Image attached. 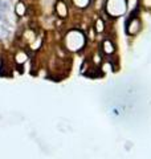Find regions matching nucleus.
<instances>
[{
  "instance_id": "1",
  "label": "nucleus",
  "mask_w": 151,
  "mask_h": 159,
  "mask_svg": "<svg viewBox=\"0 0 151 159\" xmlns=\"http://www.w3.org/2000/svg\"><path fill=\"white\" fill-rule=\"evenodd\" d=\"M84 43H85V39L82 36V33H80L78 31H72L66 37V47L70 51L81 49L84 47Z\"/></svg>"
},
{
  "instance_id": "2",
  "label": "nucleus",
  "mask_w": 151,
  "mask_h": 159,
  "mask_svg": "<svg viewBox=\"0 0 151 159\" xmlns=\"http://www.w3.org/2000/svg\"><path fill=\"white\" fill-rule=\"evenodd\" d=\"M106 9L109 15H112L114 17L121 16L126 11V2L125 0H108Z\"/></svg>"
},
{
  "instance_id": "3",
  "label": "nucleus",
  "mask_w": 151,
  "mask_h": 159,
  "mask_svg": "<svg viewBox=\"0 0 151 159\" xmlns=\"http://www.w3.org/2000/svg\"><path fill=\"white\" fill-rule=\"evenodd\" d=\"M138 31H139V21H138L137 19H133V21L130 23V25L127 28V32L130 34H135Z\"/></svg>"
},
{
  "instance_id": "4",
  "label": "nucleus",
  "mask_w": 151,
  "mask_h": 159,
  "mask_svg": "<svg viewBox=\"0 0 151 159\" xmlns=\"http://www.w3.org/2000/svg\"><path fill=\"white\" fill-rule=\"evenodd\" d=\"M57 13H58V16H61V17H65L68 15V8L66 6L62 3V2H58L57 3Z\"/></svg>"
},
{
  "instance_id": "5",
  "label": "nucleus",
  "mask_w": 151,
  "mask_h": 159,
  "mask_svg": "<svg viewBox=\"0 0 151 159\" xmlns=\"http://www.w3.org/2000/svg\"><path fill=\"white\" fill-rule=\"evenodd\" d=\"M103 52L106 53V54H110V53H113L114 52V45L110 41H105L103 43Z\"/></svg>"
},
{
  "instance_id": "6",
  "label": "nucleus",
  "mask_w": 151,
  "mask_h": 159,
  "mask_svg": "<svg viewBox=\"0 0 151 159\" xmlns=\"http://www.w3.org/2000/svg\"><path fill=\"white\" fill-rule=\"evenodd\" d=\"M27 58H28V56H27V53H24V52H19L17 54H16V62L17 64H24L25 61H27Z\"/></svg>"
},
{
  "instance_id": "7",
  "label": "nucleus",
  "mask_w": 151,
  "mask_h": 159,
  "mask_svg": "<svg viewBox=\"0 0 151 159\" xmlns=\"http://www.w3.org/2000/svg\"><path fill=\"white\" fill-rule=\"evenodd\" d=\"M25 12H27V6H24L23 3H19L16 6V13L19 16H24Z\"/></svg>"
},
{
  "instance_id": "8",
  "label": "nucleus",
  "mask_w": 151,
  "mask_h": 159,
  "mask_svg": "<svg viewBox=\"0 0 151 159\" xmlns=\"http://www.w3.org/2000/svg\"><path fill=\"white\" fill-rule=\"evenodd\" d=\"M73 2H74V4H76V6H77L78 8H85V7H86L88 4H89L90 0H73Z\"/></svg>"
},
{
  "instance_id": "9",
  "label": "nucleus",
  "mask_w": 151,
  "mask_h": 159,
  "mask_svg": "<svg viewBox=\"0 0 151 159\" xmlns=\"http://www.w3.org/2000/svg\"><path fill=\"white\" fill-rule=\"evenodd\" d=\"M103 25H105V24H103L102 20H97V24H95V31H97V32H102L105 29Z\"/></svg>"
}]
</instances>
